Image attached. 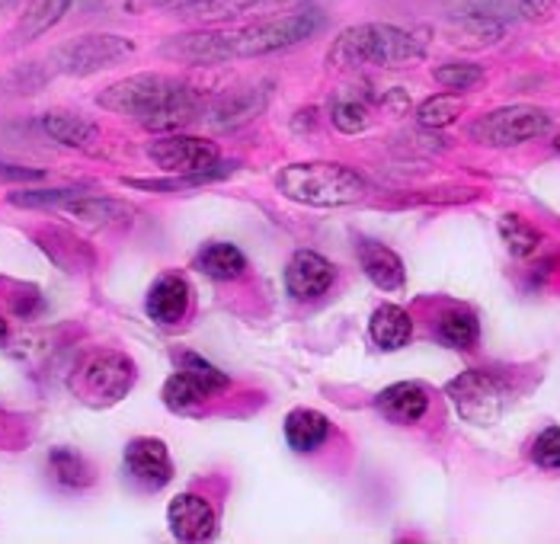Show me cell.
I'll use <instances>...</instances> for the list:
<instances>
[{
  "mask_svg": "<svg viewBox=\"0 0 560 544\" xmlns=\"http://www.w3.org/2000/svg\"><path fill=\"white\" fill-rule=\"evenodd\" d=\"M96 106L116 116H129L144 131L154 135H171L192 126L206 113L202 93L196 86L158 71L131 74L100 90Z\"/></svg>",
  "mask_w": 560,
  "mask_h": 544,
  "instance_id": "obj_1",
  "label": "cell"
},
{
  "mask_svg": "<svg viewBox=\"0 0 560 544\" xmlns=\"http://www.w3.org/2000/svg\"><path fill=\"white\" fill-rule=\"evenodd\" d=\"M430 45V30H400L390 23H359L343 30L330 51L327 65L334 71H359V68H404L420 61Z\"/></svg>",
  "mask_w": 560,
  "mask_h": 544,
  "instance_id": "obj_2",
  "label": "cell"
},
{
  "mask_svg": "<svg viewBox=\"0 0 560 544\" xmlns=\"http://www.w3.org/2000/svg\"><path fill=\"white\" fill-rule=\"evenodd\" d=\"M276 189L311 209H346L365 199L369 183L346 164L334 161H304L276 173Z\"/></svg>",
  "mask_w": 560,
  "mask_h": 544,
  "instance_id": "obj_3",
  "label": "cell"
},
{
  "mask_svg": "<svg viewBox=\"0 0 560 544\" xmlns=\"http://www.w3.org/2000/svg\"><path fill=\"white\" fill-rule=\"evenodd\" d=\"M324 26H327V16L314 3L259 20L247 30H234V58H262V55L285 51L292 45L307 43Z\"/></svg>",
  "mask_w": 560,
  "mask_h": 544,
  "instance_id": "obj_4",
  "label": "cell"
},
{
  "mask_svg": "<svg viewBox=\"0 0 560 544\" xmlns=\"http://www.w3.org/2000/svg\"><path fill=\"white\" fill-rule=\"evenodd\" d=\"M138 369L126 352L116 349H96L81 359V366L71 375V391L74 397L86 404V407H113L122 397H129V391L135 387Z\"/></svg>",
  "mask_w": 560,
  "mask_h": 544,
  "instance_id": "obj_5",
  "label": "cell"
},
{
  "mask_svg": "<svg viewBox=\"0 0 560 544\" xmlns=\"http://www.w3.org/2000/svg\"><path fill=\"white\" fill-rule=\"evenodd\" d=\"M135 55V43L129 36H116V33H86L71 43L58 45L51 51V71L68 74V78H90L100 71H109L116 65H122L126 58Z\"/></svg>",
  "mask_w": 560,
  "mask_h": 544,
  "instance_id": "obj_6",
  "label": "cell"
},
{
  "mask_svg": "<svg viewBox=\"0 0 560 544\" xmlns=\"http://www.w3.org/2000/svg\"><path fill=\"white\" fill-rule=\"evenodd\" d=\"M445 394H448L455 414L471 426H493L503 417L506 401H510L506 384L490 372H480V369H468V372L452 378L445 384Z\"/></svg>",
  "mask_w": 560,
  "mask_h": 544,
  "instance_id": "obj_7",
  "label": "cell"
},
{
  "mask_svg": "<svg viewBox=\"0 0 560 544\" xmlns=\"http://www.w3.org/2000/svg\"><path fill=\"white\" fill-rule=\"evenodd\" d=\"M228 387V375L196 352H179L176 372L164 381V404L176 414H192Z\"/></svg>",
  "mask_w": 560,
  "mask_h": 544,
  "instance_id": "obj_8",
  "label": "cell"
},
{
  "mask_svg": "<svg viewBox=\"0 0 560 544\" xmlns=\"http://www.w3.org/2000/svg\"><path fill=\"white\" fill-rule=\"evenodd\" d=\"M148 158L173 176H199L206 183L224 176L221 148L215 141H206V138H189V135L171 131L148 148Z\"/></svg>",
  "mask_w": 560,
  "mask_h": 544,
  "instance_id": "obj_9",
  "label": "cell"
},
{
  "mask_svg": "<svg viewBox=\"0 0 560 544\" xmlns=\"http://www.w3.org/2000/svg\"><path fill=\"white\" fill-rule=\"evenodd\" d=\"M551 116L538 106H503L471 123L468 135L487 148H513L551 131Z\"/></svg>",
  "mask_w": 560,
  "mask_h": 544,
  "instance_id": "obj_10",
  "label": "cell"
},
{
  "mask_svg": "<svg viewBox=\"0 0 560 544\" xmlns=\"http://www.w3.org/2000/svg\"><path fill=\"white\" fill-rule=\"evenodd\" d=\"M314 0H183L176 10V16L192 20V23H234V20H247V16H279L289 10L307 7Z\"/></svg>",
  "mask_w": 560,
  "mask_h": 544,
  "instance_id": "obj_11",
  "label": "cell"
},
{
  "mask_svg": "<svg viewBox=\"0 0 560 544\" xmlns=\"http://www.w3.org/2000/svg\"><path fill=\"white\" fill-rule=\"evenodd\" d=\"M161 58L179 65L212 68L234 58V30H192L161 43Z\"/></svg>",
  "mask_w": 560,
  "mask_h": 544,
  "instance_id": "obj_12",
  "label": "cell"
},
{
  "mask_svg": "<svg viewBox=\"0 0 560 544\" xmlns=\"http://www.w3.org/2000/svg\"><path fill=\"white\" fill-rule=\"evenodd\" d=\"M269 93L272 86L266 84H241L218 93L215 100L206 106V123L215 128V131H234V128H244L247 123H254L257 116L266 113L269 106Z\"/></svg>",
  "mask_w": 560,
  "mask_h": 544,
  "instance_id": "obj_13",
  "label": "cell"
},
{
  "mask_svg": "<svg viewBox=\"0 0 560 544\" xmlns=\"http://www.w3.org/2000/svg\"><path fill=\"white\" fill-rule=\"evenodd\" d=\"M122 467L131 481L144 490H164L173 481V461L164 439L158 436H138L126 445Z\"/></svg>",
  "mask_w": 560,
  "mask_h": 544,
  "instance_id": "obj_14",
  "label": "cell"
},
{
  "mask_svg": "<svg viewBox=\"0 0 560 544\" xmlns=\"http://www.w3.org/2000/svg\"><path fill=\"white\" fill-rule=\"evenodd\" d=\"M167 525H171L173 539L186 544L209 542L215 535V509L212 502L199 494H179L167 506Z\"/></svg>",
  "mask_w": 560,
  "mask_h": 544,
  "instance_id": "obj_15",
  "label": "cell"
},
{
  "mask_svg": "<svg viewBox=\"0 0 560 544\" xmlns=\"http://www.w3.org/2000/svg\"><path fill=\"white\" fill-rule=\"evenodd\" d=\"M334 279H337L334 263L314 251H299L285 266V289L299 301H314V298L327 294Z\"/></svg>",
  "mask_w": 560,
  "mask_h": 544,
  "instance_id": "obj_16",
  "label": "cell"
},
{
  "mask_svg": "<svg viewBox=\"0 0 560 544\" xmlns=\"http://www.w3.org/2000/svg\"><path fill=\"white\" fill-rule=\"evenodd\" d=\"M189 301H192L189 282L179 273H161L144 294V311L154 324L176 327L189 314Z\"/></svg>",
  "mask_w": 560,
  "mask_h": 544,
  "instance_id": "obj_17",
  "label": "cell"
},
{
  "mask_svg": "<svg viewBox=\"0 0 560 544\" xmlns=\"http://www.w3.org/2000/svg\"><path fill=\"white\" fill-rule=\"evenodd\" d=\"M375 407L378 414L397 426H413L427 417L430 410V394L420 381H397L388 384L378 397H375Z\"/></svg>",
  "mask_w": 560,
  "mask_h": 544,
  "instance_id": "obj_18",
  "label": "cell"
},
{
  "mask_svg": "<svg viewBox=\"0 0 560 544\" xmlns=\"http://www.w3.org/2000/svg\"><path fill=\"white\" fill-rule=\"evenodd\" d=\"M355 256H359L362 273H365L382 292H400V289H404L407 269H404V259L390 251V247L378 244V241H369V238H359Z\"/></svg>",
  "mask_w": 560,
  "mask_h": 544,
  "instance_id": "obj_19",
  "label": "cell"
},
{
  "mask_svg": "<svg viewBox=\"0 0 560 544\" xmlns=\"http://www.w3.org/2000/svg\"><path fill=\"white\" fill-rule=\"evenodd\" d=\"M74 7V0H30L10 33V45H30L43 39L48 30H55L65 13Z\"/></svg>",
  "mask_w": 560,
  "mask_h": 544,
  "instance_id": "obj_20",
  "label": "cell"
},
{
  "mask_svg": "<svg viewBox=\"0 0 560 544\" xmlns=\"http://www.w3.org/2000/svg\"><path fill=\"white\" fill-rule=\"evenodd\" d=\"M43 131L51 141H58V144H65V148H74V151H90V148L96 144V138H100L96 123H90V119L78 116V113H68V109H51V113H45Z\"/></svg>",
  "mask_w": 560,
  "mask_h": 544,
  "instance_id": "obj_21",
  "label": "cell"
},
{
  "mask_svg": "<svg viewBox=\"0 0 560 544\" xmlns=\"http://www.w3.org/2000/svg\"><path fill=\"white\" fill-rule=\"evenodd\" d=\"M61 211H68L71 218L93 224V228H116V224H129L135 218V209L129 202L119 199H106V196H93V193H81L78 199H71Z\"/></svg>",
  "mask_w": 560,
  "mask_h": 544,
  "instance_id": "obj_22",
  "label": "cell"
},
{
  "mask_svg": "<svg viewBox=\"0 0 560 544\" xmlns=\"http://www.w3.org/2000/svg\"><path fill=\"white\" fill-rule=\"evenodd\" d=\"M369 336L382 352H397L413 339V321L397 304H378L369 321Z\"/></svg>",
  "mask_w": 560,
  "mask_h": 544,
  "instance_id": "obj_23",
  "label": "cell"
},
{
  "mask_svg": "<svg viewBox=\"0 0 560 544\" xmlns=\"http://www.w3.org/2000/svg\"><path fill=\"white\" fill-rule=\"evenodd\" d=\"M435 339L442 346H448V349H462V352L475 349L477 339H480V321H477V314L471 308H465V304L445 308L435 317Z\"/></svg>",
  "mask_w": 560,
  "mask_h": 544,
  "instance_id": "obj_24",
  "label": "cell"
},
{
  "mask_svg": "<svg viewBox=\"0 0 560 544\" xmlns=\"http://www.w3.org/2000/svg\"><path fill=\"white\" fill-rule=\"evenodd\" d=\"M330 439V419L311 407H299L285 417V442L295 452H317Z\"/></svg>",
  "mask_w": 560,
  "mask_h": 544,
  "instance_id": "obj_25",
  "label": "cell"
},
{
  "mask_svg": "<svg viewBox=\"0 0 560 544\" xmlns=\"http://www.w3.org/2000/svg\"><path fill=\"white\" fill-rule=\"evenodd\" d=\"M196 269L215 282H234L247 273V256L234 244H206L196 253Z\"/></svg>",
  "mask_w": 560,
  "mask_h": 544,
  "instance_id": "obj_26",
  "label": "cell"
},
{
  "mask_svg": "<svg viewBox=\"0 0 560 544\" xmlns=\"http://www.w3.org/2000/svg\"><path fill=\"white\" fill-rule=\"evenodd\" d=\"M48 474L55 477V484H61L68 490H86L93 484L90 461L74 449H51L48 452Z\"/></svg>",
  "mask_w": 560,
  "mask_h": 544,
  "instance_id": "obj_27",
  "label": "cell"
},
{
  "mask_svg": "<svg viewBox=\"0 0 560 544\" xmlns=\"http://www.w3.org/2000/svg\"><path fill=\"white\" fill-rule=\"evenodd\" d=\"M45 234L48 238H55L61 247H55V244H43V251L61 266V269H71V273H84L93 266V251L86 247L81 238H74V234H68V231H61V228H45Z\"/></svg>",
  "mask_w": 560,
  "mask_h": 544,
  "instance_id": "obj_28",
  "label": "cell"
},
{
  "mask_svg": "<svg viewBox=\"0 0 560 544\" xmlns=\"http://www.w3.org/2000/svg\"><path fill=\"white\" fill-rule=\"evenodd\" d=\"M500 238H503L506 251L513 253L516 259H525V256L538 253V247H541V231L535 224H528L525 218H518V215H503L500 218Z\"/></svg>",
  "mask_w": 560,
  "mask_h": 544,
  "instance_id": "obj_29",
  "label": "cell"
},
{
  "mask_svg": "<svg viewBox=\"0 0 560 544\" xmlns=\"http://www.w3.org/2000/svg\"><path fill=\"white\" fill-rule=\"evenodd\" d=\"M432 78H435V84L452 90V93H468L487 81V71L471 61H445L432 71Z\"/></svg>",
  "mask_w": 560,
  "mask_h": 544,
  "instance_id": "obj_30",
  "label": "cell"
},
{
  "mask_svg": "<svg viewBox=\"0 0 560 544\" xmlns=\"http://www.w3.org/2000/svg\"><path fill=\"white\" fill-rule=\"evenodd\" d=\"M48 81H51V71L45 68L43 61H26V65H16L10 74H3L0 90L13 93V96H33L43 86H48Z\"/></svg>",
  "mask_w": 560,
  "mask_h": 544,
  "instance_id": "obj_31",
  "label": "cell"
},
{
  "mask_svg": "<svg viewBox=\"0 0 560 544\" xmlns=\"http://www.w3.org/2000/svg\"><path fill=\"white\" fill-rule=\"evenodd\" d=\"M81 193H86L81 186H71V189H16L7 196V202L16 209H65Z\"/></svg>",
  "mask_w": 560,
  "mask_h": 544,
  "instance_id": "obj_32",
  "label": "cell"
},
{
  "mask_svg": "<svg viewBox=\"0 0 560 544\" xmlns=\"http://www.w3.org/2000/svg\"><path fill=\"white\" fill-rule=\"evenodd\" d=\"M462 109H465V103L455 93H435V96L420 103L417 123L423 128H445L462 116Z\"/></svg>",
  "mask_w": 560,
  "mask_h": 544,
  "instance_id": "obj_33",
  "label": "cell"
},
{
  "mask_svg": "<svg viewBox=\"0 0 560 544\" xmlns=\"http://www.w3.org/2000/svg\"><path fill=\"white\" fill-rule=\"evenodd\" d=\"M330 126L337 128L340 135H359L365 128L372 126V116H369V106L355 96H346V100H337L330 106Z\"/></svg>",
  "mask_w": 560,
  "mask_h": 544,
  "instance_id": "obj_34",
  "label": "cell"
},
{
  "mask_svg": "<svg viewBox=\"0 0 560 544\" xmlns=\"http://www.w3.org/2000/svg\"><path fill=\"white\" fill-rule=\"evenodd\" d=\"M506 26L497 23V20H480V16H462L458 20V39L455 43L471 45V48H483V45H493L503 39Z\"/></svg>",
  "mask_w": 560,
  "mask_h": 544,
  "instance_id": "obj_35",
  "label": "cell"
},
{
  "mask_svg": "<svg viewBox=\"0 0 560 544\" xmlns=\"http://www.w3.org/2000/svg\"><path fill=\"white\" fill-rule=\"evenodd\" d=\"M532 461L545 471H560V426H548L532 442Z\"/></svg>",
  "mask_w": 560,
  "mask_h": 544,
  "instance_id": "obj_36",
  "label": "cell"
},
{
  "mask_svg": "<svg viewBox=\"0 0 560 544\" xmlns=\"http://www.w3.org/2000/svg\"><path fill=\"white\" fill-rule=\"evenodd\" d=\"M558 13V0H518L522 23H548Z\"/></svg>",
  "mask_w": 560,
  "mask_h": 544,
  "instance_id": "obj_37",
  "label": "cell"
},
{
  "mask_svg": "<svg viewBox=\"0 0 560 544\" xmlns=\"http://www.w3.org/2000/svg\"><path fill=\"white\" fill-rule=\"evenodd\" d=\"M45 180V170L20 167V164H10V161H0V183H39Z\"/></svg>",
  "mask_w": 560,
  "mask_h": 544,
  "instance_id": "obj_38",
  "label": "cell"
},
{
  "mask_svg": "<svg viewBox=\"0 0 560 544\" xmlns=\"http://www.w3.org/2000/svg\"><path fill=\"white\" fill-rule=\"evenodd\" d=\"M179 3L183 0H126V10L129 13H154V10H173Z\"/></svg>",
  "mask_w": 560,
  "mask_h": 544,
  "instance_id": "obj_39",
  "label": "cell"
},
{
  "mask_svg": "<svg viewBox=\"0 0 560 544\" xmlns=\"http://www.w3.org/2000/svg\"><path fill=\"white\" fill-rule=\"evenodd\" d=\"M385 109H390V113H407V109H410L407 93H404V90H390L388 96H385Z\"/></svg>",
  "mask_w": 560,
  "mask_h": 544,
  "instance_id": "obj_40",
  "label": "cell"
},
{
  "mask_svg": "<svg viewBox=\"0 0 560 544\" xmlns=\"http://www.w3.org/2000/svg\"><path fill=\"white\" fill-rule=\"evenodd\" d=\"M314 123H317V109H302V113H295L292 128H295V131H307Z\"/></svg>",
  "mask_w": 560,
  "mask_h": 544,
  "instance_id": "obj_41",
  "label": "cell"
},
{
  "mask_svg": "<svg viewBox=\"0 0 560 544\" xmlns=\"http://www.w3.org/2000/svg\"><path fill=\"white\" fill-rule=\"evenodd\" d=\"M7 336H10V327H7V317L0 314V346L7 343Z\"/></svg>",
  "mask_w": 560,
  "mask_h": 544,
  "instance_id": "obj_42",
  "label": "cell"
},
{
  "mask_svg": "<svg viewBox=\"0 0 560 544\" xmlns=\"http://www.w3.org/2000/svg\"><path fill=\"white\" fill-rule=\"evenodd\" d=\"M16 0H0V7H13Z\"/></svg>",
  "mask_w": 560,
  "mask_h": 544,
  "instance_id": "obj_43",
  "label": "cell"
},
{
  "mask_svg": "<svg viewBox=\"0 0 560 544\" xmlns=\"http://www.w3.org/2000/svg\"><path fill=\"white\" fill-rule=\"evenodd\" d=\"M555 148H558V151H560V135H558V138H555Z\"/></svg>",
  "mask_w": 560,
  "mask_h": 544,
  "instance_id": "obj_44",
  "label": "cell"
}]
</instances>
